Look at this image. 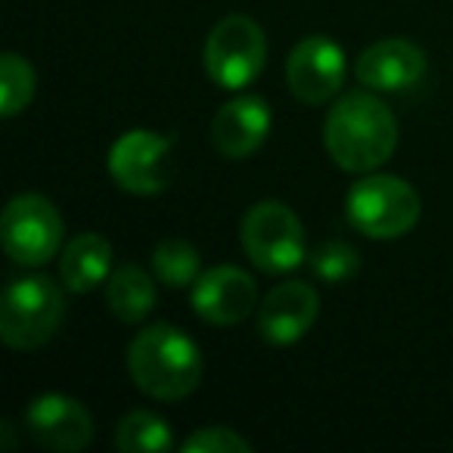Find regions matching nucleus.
<instances>
[{
	"label": "nucleus",
	"mask_w": 453,
	"mask_h": 453,
	"mask_svg": "<svg viewBox=\"0 0 453 453\" xmlns=\"http://www.w3.org/2000/svg\"><path fill=\"white\" fill-rule=\"evenodd\" d=\"M171 137L146 127L121 134L109 150V174L115 187L131 196H156L171 183Z\"/></svg>",
	"instance_id": "nucleus-8"
},
{
	"label": "nucleus",
	"mask_w": 453,
	"mask_h": 453,
	"mask_svg": "<svg viewBox=\"0 0 453 453\" xmlns=\"http://www.w3.org/2000/svg\"><path fill=\"white\" fill-rule=\"evenodd\" d=\"M115 447L121 453H165L174 447V432L152 410H134L115 426Z\"/></svg>",
	"instance_id": "nucleus-17"
},
{
	"label": "nucleus",
	"mask_w": 453,
	"mask_h": 453,
	"mask_svg": "<svg viewBox=\"0 0 453 453\" xmlns=\"http://www.w3.org/2000/svg\"><path fill=\"white\" fill-rule=\"evenodd\" d=\"M348 224L370 240H397L407 236L422 214L419 193L403 177L391 174H366L354 180L345 196Z\"/></svg>",
	"instance_id": "nucleus-4"
},
{
	"label": "nucleus",
	"mask_w": 453,
	"mask_h": 453,
	"mask_svg": "<svg viewBox=\"0 0 453 453\" xmlns=\"http://www.w3.org/2000/svg\"><path fill=\"white\" fill-rule=\"evenodd\" d=\"M26 432L44 450L78 453L94 441V419L81 401L47 391L26 407Z\"/></svg>",
	"instance_id": "nucleus-11"
},
{
	"label": "nucleus",
	"mask_w": 453,
	"mask_h": 453,
	"mask_svg": "<svg viewBox=\"0 0 453 453\" xmlns=\"http://www.w3.org/2000/svg\"><path fill=\"white\" fill-rule=\"evenodd\" d=\"M193 314L208 326H240L258 308V286L246 271L234 265H220L202 271L193 283Z\"/></svg>",
	"instance_id": "nucleus-10"
},
{
	"label": "nucleus",
	"mask_w": 453,
	"mask_h": 453,
	"mask_svg": "<svg viewBox=\"0 0 453 453\" xmlns=\"http://www.w3.org/2000/svg\"><path fill=\"white\" fill-rule=\"evenodd\" d=\"M112 277V246L100 234H78L59 255V280L75 296L100 289Z\"/></svg>",
	"instance_id": "nucleus-15"
},
{
	"label": "nucleus",
	"mask_w": 453,
	"mask_h": 453,
	"mask_svg": "<svg viewBox=\"0 0 453 453\" xmlns=\"http://www.w3.org/2000/svg\"><path fill=\"white\" fill-rule=\"evenodd\" d=\"M152 277L140 265H121L106 280V304L121 323L137 326L156 308V283H152Z\"/></svg>",
	"instance_id": "nucleus-16"
},
{
	"label": "nucleus",
	"mask_w": 453,
	"mask_h": 453,
	"mask_svg": "<svg viewBox=\"0 0 453 453\" xmlns=\"http://www.w3.org/2000/svg\"><path fill=\"white\" fill-rule=\"evenodd\" d=\"M271 125V106L261 96L242 94L218 109V115L211 121V143L218 150V156L240 162V158L255 156L265 146Z\"/></svg>",
	"instance_id": "nucleus-14"
},
{
	"label": "nucleus",
	"mask_w": 453,
	"mask_h": 453,
	"mask_svg": "<svg viewBox=\"0 0 453 453\" xmlns=\"http://www.w3.org/2000/svg\"><path fill=\"white\" fill-rule=\"evenodd\" d=\"M205 72L218 88L224 90H242L267 65V35L252 16H224L218 26L208 32L205 50Z\"/></svg>",
	"instance_id": "nucleus-6"
},
{
	"label": "nucleus",
	"mask_w": 453,
	"mask_h": 453,
	"mask_svg": "<svg viewBox=\"0 0 453 453\" xmlns=\"http://www.w3.org/2000/svg\"><path fill=\"white\" fill-rule=\"evenodd\" d=\"M428 63L422 47H416L407 38H382L370 44L354 63V78L364 88L382 90V94H397L422 81Z\"/></svg>",
	"instance_id": "nucleus-13"
},
{
	"label": "nucleus",
	"mask_w": 453,
	"mask_h": 453,
	"mask_svg": "<svg viewBox=\"0 0 453 453\" xmlns=\"http://www.w3.org/2000/svg\"><path fill=\"white\" fill-rule=\"evenodd\" d=\"M65 224L47 196L19 193L0 214V242L19 267H44L63 249Z\"/></svg>",
	"instance_id": "nucleus-5"
},
{
	"label": "nucleus",
	"mask_w": 453,
	"mask_h": 453,
	"mask_svg": "<svg viewBox=\"0 0 453 453\" xmlns=\"http://www.w3.org/2000/svg\"><path fill=\"white\" fill-rule=\"evenodd\" d=\"M397 119L376 94L351 90L329 106L323 121V146L348 174L382 168L397 150Z\"/></svg>",
	"instance_id": "nucleus-1"
},
{
	"label": "nucleus",
	"mask_w": 453,
	"mask_h": 453,
	"mask_svg": "<svg viewBox=\"0 0 453 453\" xmlns=\"http://www.w3.org/2000/svg\"><path fill=\"white\" fill-rule=\"evenodd\" d=\"M311 271H314L317 280L329 286H339V283H348V280L357 277L360 271V255L354 246L348 242H323L311 252Z\"/></svg>",
	"instance_id": "nucleus-20"
},
{
	"label": "nucleus",
	"mask_w": 453,
	"mask_h": 453,
	"mask_svg": "<svg viewBox=\"0 0 453 453\" xmlns=\"http://www.w3.org/2000/svg\"><path fill=\"white\" fill-rule=\"evenodd\" d=\"M65 286L44 273L13 280L0 302V339L13 351L44 348L65 320Z\"/></svg>",
	"instance_id": "nucleus-3"
},
{
	"label": "nucleus",
	"mask_w": 453,
	"mask_h": 453,
	"mask_svg": "<svg viewBox=\"0 0 453 453\" xmlns=\"http://www.w3.org/2000/svg\"><path fill=\"white\" fill-rule=\"evenodd\" d=\"M242 252L261 273H289L304 261V226L286 202L252 205L240 226Z\"/></svg>",
	"instance_id": "nucleus-7"
},
{
	"label": "nucleus",
	"mask_w": 453,
	"mask_h": 453,
	"mask_svg": "<svg viewBox=\"0 0 453 453\" xmlns=\"http://www.w3.org/2000/svg\"><path fill=\"white\" fill-rule=\"evenodd\" d=\"M35 69L26 57L19 53H4L0 57V115L13 119V115L26 112L28 103L35 100Z\"/></svg>",
	"instance_id": "nucleus-19"
},
{
	"label": "nucleus",
	"mask_w": 453,
	"mask_h": 453,
	"mask_svg": "<svg viewBox=\"0 0 453 453\" xmlns=\"http://www.w3.org/2000/svg\"><path fill=\"white\" fill-rule=\"evenodd\" d=\"M183 453H252V441L224 426H205L180 444Z\"/></svg>",
	"instance_id": "nucleus-21"
},
{
	"label": "nucleus",
	"mask_w": 453,
	"mask_h": 453,
	"mask_svg": "<svg viewBox=\"0 0 453 453\" xmlns=\"http://www.w3.org/2000/svg\"><path fill=\"white\" fill-rule=\"evenodd\" d=\"M127 372L152 401H183L202 382V351L183 329L156 323L134 335Z\"/></svg>",
	"instance_id": "nucleus-2"
},
{
	"label": "nucleus",
	"mask_w": 453,
	"mask_h": 453,
	"mask_svg": "<svg viewBox=\"0 0 453 453\" xmlns=\"http://www.w3.org/2000/svg\"><path fill=\"white\" fill-rule=\"evenodd\" d=\"M286 81L304 106H323L345 84V50L326 35L298 41L286 59Z\"/></svg>",
	"instance_id": "nucleus-9"
},
{
	"label": "nucleus",
	"mask_w": 453,
	"mask_h": 453,
	"mask_svg": "<svg viewBox=\"0 0 453 453\" xmlns=\"http://www.w3.org/2000/svg\"><path fill=\"white\" fill-rule=\"evenodd\" d=\"M320 317V296L311 283L286 280L273 286L258 304V333L267 345H296L314 329Z\"/></svg>",
	"instance_id": "nucleus-12"
},
{
	"label": "nucleus",
	"mask_w": 453,
	"mask_h": 453,
	"mask_svg": "<svg viewBox=\"0 0 453 453\" xmlns=\"http://www.w3.org/2000/svg\"><path fill=\"white\" fill-rule=\"evenodd\" d=\"M152 273L171 289H187L202 277V255L187 240H162L152 252Z\"/></svg>",
	"instance_id": "nucleus-18"
}]
</instances>
